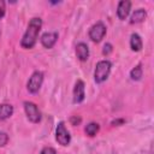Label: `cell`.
Segmentation results:
<instances>
[{
    "instance_id": "6da1fadb",
    "label": "cell",
    "mask_w": 154,
    "mask_h": 154,
    "mask_svg": "<svg viewBox=\"0 0 154 154\" xmlns=\"http://www.w3.org/2000/svg\"><path fill=\"white\" fill-rule=\"evenodd\" d=\"M41 28H42V19L38 18V17L31 18L29 24H28V28H26V30L23 35V38L20 41V46L25 49L32 48L35 46L36 41H37Z\"/></svg>"
},
{
    "instance_id": "7a4b0ae2",
    "label": "cell",
    "mask_w": 154,
    "mask_h": 154,
    "mask_svg": "<svg viewBox=\"0 0 154 154\" xmlns=\"http://www.w3.org/2000/svg\"><path fill=\"white\" fill-rule=\"evenodd\" d=\"M111 67L112 64L109 60H100L96 66H95V71H94V79L96 83H102L105 82L111 72Z\"/></svg>"
},
{
    "instance_id": "3957f363",
    "label": "cell",
    "mask_w": 154,
    "mask_h": 154,
    "mask_svg": "<svg viewBox=\"0 0 154 154\" xmlns=\"http://www.w3.org/2000/svg\"><path fill=\"white\" fill-rule=\"evenodd\" d=\"M23 105H24V111H25L28 119L31 123H40L42 116H41V112L37 107V105L31 101H24Z\"/></svg>"
},
{
    "instance_id": "277c9868",
    "label": "cell",
    "mask_w": 154,
    "mask_h": 154,
    "mask_svg": "<svg viewBox=\"0 0 154 154\" xmlns=\"http://www.w3.org/2000/svg\"><path fill=\"white\" fill-rule=\"evenodd\" d=\"M55 140L60 146H69L70 141H71V135L67 131L65 123L64 122H59L55 129Z\"/></svg>"
},
{
    "instance_id": "5b68a950",
    "label": "cell",
    "mask_w": 154,
    "mask_h": 154,
    "mask_svg": "<svg viewBox=\"0 0 154 154\" xmlns=\"http://www.w3.org/2000/svg\"><path fill=\"white\" fill-rule=\"evenodd\" d=\"M89 38L93 42H100L106 35V25L102 22H96L89 29Z\"/></svg>"
},
{
    "instance_id": "8992f818",
    "label": "cell",
    "mask_w": 154,
    "mask_h": 154,
    "mask_svg": "<svg viewBox=\"0 0 154 154\" xmlns=\"http://www.w3.org/2000/svg\"><path fill=\"white\" fill-rule=\"evenodd\" d=\"M42 83H43V73L41 71H35L30 76V78H29V81L26 83V88H28L29 93L36 94L40 90Z\"/></svg>"
},
{
    "instance_id": "52a82bcc",
    "label": "cell",
    "mask_w": 154,
    "mask_h": 154,
    "mask_svg": "<svg viewBox=\"0 0 154 154\" xmlns=\"http://www.w3.org/2000/svg\"><path fill=\"white\" fill-rule=\"evenodd\" d=\"M130 10H131V1H129V0L119 1L118 2V7H117V16H118V18L124 20L129 16Z\"/></svg>"
},
{
    "instance_id": "ba28073f",
    "label": "cell",
    "mask_w": 154,
    "mask_h": 154,
    "mask_svg": "<svg viewBox=\"0 0 154 154\" xmlns=\"http://www.w3.org/2000/svg\"><path fill=\"white\" fill-rule=\"evenodd\" d=\"M84 82L78 79L75 84V88H73V102L76 103H79L84 100V96H85V91H84Z\"/></svg>"
},
{
    "instance_id": "9c48e42d",
    "label": "cell",
    "mask_w": 154,
    "mask_h": 154,
    "mask_svg": "<svg viewBox=\"0 0 154 154\" xmlns=\"http://www.w3.org/2000/svg\"><path fill=\"white\" fill-rule=\"evenodd\" d=\"M41 45L45 48H52L58 41V32H45L41 36Z\"/></svg>"
},
{
    "instance_id": "30bf717a",
    "label": "cell",
    "mask_w": 154,
    "mask_h": 154,
    "mask_svg": "<svg viewBox=\"0 0 154 154\" xmlns=\"http://www.w3.org/2000/svg\"><path fill=\"white\" fill-rule=\"evenodd\" d=\"M76 57L81 61H85L89 58V47L84 42H79L76 46Z\"/></svg>"
},
{
    "instance_id": "8fae6325",
    "label": "cell",
    "mask_w": 154,
    "mask_h": 154,
    "mask_svg": "<svg viewBox=\"0 0 154 154\" xmlns=\"http://www.w3.org/2000/svg\"><path fill=\"white\" fill-rule=\"evenodd\" d=\"M146 17H147V12H146V10H143V8H138V10H136V11L131 14L130 23H131V24L141 23V22H143V20L146 19Z\"/></svg>"
},
{
    "instance_id": "7c38bea8",
    "label": "cell",
    "mask_w": 154,
    "mask_h": 154,
    "mask_svg": "<svg viewBox=\"0 0 154 154\" xmlns=\"http://www.w3.org/2000/svg\"><path fill=\"white\" fill-rule=\"evenodd\" d=\"M142 38L138 34H132L131 37H130V47L134 52H140L142 49Z\"/></svg>"
},
{
    "instance_id": "4fadbf2b",
    "label": "cell",
    "mask_w": 154,
    "mask_h": 154,
    "mask_svg": "<svg viewBox=\"0 0 154 154\" xmlns=\"http://www.w3.org/2000/svg\"><path fill=\"white\" fill-rule=\"evenodd\" d=\"M13 114V106L10 103H1L0 105V119L5 120L8 119Z\"/></svg>"
},
{
    "instance_id": "5bb4252c",
    "label": "cell",
    "mask_w": 154,
    "mask_h": 154,
    "mask_svg": "<svg viewBox=\"0 0 154 154\" xmlns=\"http://www.w3.org/2000/svg\"><path fill=\"white\" fill-rule=\"evenodd\" d=\"M99 130H100V125H99L97 123H95V122H90V123L87 124L85 128H84L85 134H87L88 136H90V137L95 136V135L99 132Z\"/></svg>"
},
{
    "instance_id": "9a60e30c",
    "label": "cell",
    "mask_w": 154,
    "mask_h": 154,
    "mask_svg": "<svg viewBox=\"0 0 154 154\" xmlns=\"http://www.w3.org/2000/svg\"><path fill=\"white\" fill-rule=\"evenodd\" d=\"M142 73H143V70H142V65L138 64L137 66H135L131 71H130V78L132 81H140L141 77H142Z\"/></svg>"
},
{
    "instance_id": "2e32d148",
    "label": "cell",
    "mask_w": 154,
    "mask_h": 154,
    "mask_svg": "<svg viewBox=\"0 0 154 154\" xmlns=\"http://www.w3.org/2000/svg\"><path fill=\"white\" fill-rule=\"evenodd\" d=\"M8 142V135L6 132L0 131V147H4Z\"/></svg>"
},
{
    "instance_id": "e0dca14e",
    "label": "cell",
    "mask_w": 154,
    "mask_h": 154,
    "mask_svg": "<svg viewBox=\"0 0 154 154\" xmlns=\"http://www.w3.org/2000/svg\"><path fill=\"white\" fill-rule=\"evenodd\" d=\"M40 154H57V150L52 147H45V148H42Z\"/></svg>"
},
{
    "instance_id": "ac0fdd59",
    "label": "cell",
    "mask_w": 154,
    "mask_h": 154,
    "mask_svg": "<svg viewBox=\"0 0 154 154\" xmlns=\"http://www.w3.org/2000/svg\"><path fill=\"white\" fill-rule=\"evenodd\" d=\"M113 51V48H112V45L111 43H106L105 46H103V49H102V54H105V55H108L111 52Z\"/></svg>"
},
{
    "instance_id": "d6986e66",
    "label": "cell",
    "mask_w": 154,
    "mask_h": 154,
    "mask_svg": "<svg viewBox=\"0 0 154 154\" xmlns=\"http://www.w3.org/2000/svg\"><path fill=\"white\" fill-rule=\"evenodd\" d=\"M70 122H71L72 125H78V124H81L82 119H81V117H78V116H72V117L70 118Z\"/></svg>"
},
{
    "instance_id": "ffe728a7",
    "label": "cell",
    "mask_w": 154,
    "mask_h": 154,
    "mask_svg": "<svg viewBox=\"0 0 154 154\" xmlns=\"http://www.w3.org/2000/svg\"><path fill=\"white\" fill-rule=\"evenodd\" d=\"M5 11H6V7H5V1L0 0V19H2V17L5 16Z\"/></svg>"
},
{
    "instance_id": "44dd1931",
    "label": "cell",
    "mask_w": 154,
    "mask_h": 154,
    "mask_svg": "<svg viewBox=\"0 0 154 154\" xmlns=\"http://www.w3.org/2000/svg\"><path fill=\"white\" fill-rule=\"evenodd\" d=\"M124 123H125V120H124V119H116V120H113L111 124H112L113 126H118V125L124 124Z\"/></svg>"
}]
</instances>
